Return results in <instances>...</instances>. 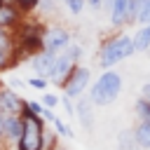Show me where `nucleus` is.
<instances>
[{"mask_svg": "<svg viewBox=\"0 0 150 150\" xmlns=\"http://www.w3.org/2000/svg\"><path fill=\"white\" fill-rule=\"evenodd\" d=\"M148 54H150V47H148Z\"/></svg>", "mask_w": 150, "mask_h": 150, "instance_id": "nucleus-31", "label": "nucleus"}, {"mask_svg": "<svg viewBox=\"0 0 150 150\" xmlns=\"http://www.w3.org/2000/svg\"><path fill=\"white\" fill-rule=\"evenodd\" d=\"M0 110L14 112V115H21L23 110V98L14 89H9V84H0Z\"/></svg>", "mask_w": 150, "mask_h": 150, "instance_id": "nucleus-7", "label": "nucleus"}, {"mask_svg": "<svg viewBox=\"0 0 150 150\" xmlns=\"http://www.w3.org/2000/svg\"><path fill=\"white\" fill-rule=\"evenodd\" d=\"M21 120H23V131L14 150H45V120L38 112H33L26 105V101H23Z\"/></svg>", "mask_w": 150, "mask_h": 150, "instance_id": "nucleus-1", "label": "nucleus"}, {"mask_svg": "<svg viewBox=\"0 0 150 150\" xmlns=\"http://www.w3.org/2000/svg\"><path fill=\"white\" fill-rule=\"evenodd\" d=\"M26 84H28V87H33V89H47L49 80H47V77H40V75H38V77H28V80H26Z\"/></svg>", "mask_w": 150, "mask_h": 150, "instance_id": "nucleus-20", "label": "nucleus"}, {"mask_svg": "<svg viewBox=\"0 0 150 150\" xmlns=\"http://www.w3.org/2000/svg\"><path fill=\"white\" fill-rule=\"evenodd\" d=\"M38 2H40V0H16V5H19V9H21L23 14H28V12H33V9H38Z\"/></svg>", "mask_w": 150, "mask_h": 150, "instance_id": "nucleus-21", "label": "nucleus"}, {"mask_svg": "<svg viewBox=\"0 0 150 150\" xmlns=\"http://www.w3.org/2000/svg\"><path fill=\"white\" fill-rule=\"evenodd\" d=\"M84 2H87L94 12H98V9H101V5H103V0H84Z\"/></svg>", "mask_w": 150, "mask_h": 150, "instance_id": "nucleus-27", "label": "nucleus"}, {"mask_svg": "<svg viewBox=\"0 0 150 150\" xmlns=\"http://www.w3.org/2000/svg\"><path fill=\"white\" fill-rule=\"evenodd\" d=\"M131 40H134V52H148V47H150V23L141 26L138 33Z\"/></svg>", "mask_w": 150, "mask_h": 150, "instance_id": "nucleus-13", "label": "nucleus"}, {"mask_svg": "<svg viewBox=\"0 0 150 150\" xmlns=\"http://www.w3.org/2000/svg\"><path fill=\"white\" fill-rule=\"evenodd\" d=\"M134 141H136V148L150 150V122H138L134 127Z\"/></svg>", "mask_w": 150, "mask_h": 150, "instance_id": "nucleus-12", "label": "nucleus"}, {"mask_svg": "<svg viewBox=\"0 0 150 150\" xmlns=\"http://www.w3.org/2000/svg\"><path fill=\"white\" fill-rule=\"evenodd\" d=\"M89 77H91V70L87 68V66H75L73 70H70V75L66 77V82H63V94L66 96H70V98H77V96H82L84 94V89L89 87Z\"/></svg>", "mask_w": 150, "mask_h": 150, "instance_id": "nucleus-5", "label": "nucleus"}, {"mask_svg": "<svg viewBox=\"0 0 150 150\" xmlns=\"http://www.w3.org/2000/svg\"><path fill=\"white\" fill-rule=\"evenodd\" d=\"M120 91H122V75L108 68V70H103L101 77L91 84V89H89V101H91L94 105H110V103L117 101Z\"/></svg>", "mask_w": 150, "mask_h": 150, "instance_id": "nucleus-3", "label": "nucleus"}, {"mask_svg": "<svg viewBox=\"0 0 150 150\" xmlns=\"http://www.w3.org/2000/svg\"><path fill=\"white\" fill-rule=\"evenodd\" d=\"M80 56H82V47L77 42H70L66 49H61L54 59V66H52V73H49V82L56 84V87H63L66 77L70 75V70L80 63Z\"/></svg>", "mask_w": 150, "mask_h": 150, "instance_id": "nucleus-4", "label": "nucleus"}, {"mask_svg": "<svg viewBox=\"0 0 150 150\" xmlns=\"http://www.w3.org/2000/svg\"><path fill=\"white\" fill-rule=\"evenodd\" d=\"M12 63H14V59H12V56H7V54H2V52H0V73H2V70H7V68H9V66H12Z\"/></svg>", "mask_w": 150, "mask_h": 150, "instance_id": "nucleus-24", "label": "nucleus"}, {"mask_svg": "<svg viewBox=\"0 0 150 150\" xmlns=\"http://www.w3.org/2000/svg\"><path fill=\"white\" fill-rule=\"evenodd\" d=\"M14 112H7V110H0V141H5L7 131H9V124L14 122Z\"/></svg>", "mask_w": 150, "mask_h": 150, "instance_id": "nucleus-16", "label": "nucleus"}, {"mask_svg": "<svg viewBox=\"0 0 150 150\" xmlns=\"http://www.w3.org/2000/svg\"><path fill=\"white\" fill-rule=\"evenodd\" d=\"M70 42H73L70 30L63 28V26H49V28H45V33H42V49H47V52H52V54H59V52L66 49Z\"/></svg>", "mask_w": 150, "mask_h": 150, "instance_id": "nucleus-6", "label": "nucleus"}, {"mask_svg": "<svg viewBox=\"0 0 150 150\" xmlns=\"http://www.w3.org/2000/svg\"><path fill=\"white\" fill-rule=\"evenodd\" d=\"M61 2H63V5H66V9H68L70 14H75V16H77V14L84 9V5H87L84 0H61Z\"/></svg>", "mask_w": 150, "mask_h": 150, "instance_id": "nucleus-19", "label": "nucleus"}, {"mask_svg": "<svg viewBox=\"0 0 150 150\" xmlns=\"http://www.w3.org/2000/svg\"><path fill=\"white\" fill-rule=\"evenodd\" d=\"M134 54V40L131 35L127 33H115L110 38H105L101 42V49H98V66L103 70L112 68L115 63H120L122 59H129Z\"/></svg>", "mask_w": 150, "mask_h": 150, "instance_id": "nucleus-2", "label": "nucleus"}, {"mask_svg": "<svg viewBox=\"0 0 150 150\" xmlns=\"http://www.w3.org/2000/svg\"><path fill=\"white\" fill-rule=\"evenodd\" d=\"M59 103L66 108V115H75V103L70 101V96H66V94H63V96L59 98Z\"/></svg>", "mask_w": 150, "mask_h": 150, "instance_id": "nucleus-22", "label": "nucleus"}, {"mask_svg": "<svg viewBox=\"0 0 150 150\" xmlns=\"http://www.w3.org/2000/svg\"><path fill=\"white\" fill-rule=\"evenodd\" d=\"M91 101H89V96H77V103H75V115L80 117V122H82V127L84 129H91L94 127V112H91Z\"/></svg>", "mask_w": 150, "mask_h": 150, "instance_id": "nucleus-10", "label": "nucleus"}, {"mask_svg": "<svg viewBox=\"0 0 150 150\" xmlns=\"http://www.w3.org/2000/svg\"><path fill=\"white\" fill-rule=\"evenodd\" d=\"M134 23H141V26H148L150 23V0H138Z\"/></svg>", "mask_w": 150, "mask_h": 150, "instance_id": "nucleus-15", "label": "nucleus"}, {"mask_svg": "<svg viewBox=\"0 0 150 150\" xmlns=\"http://www.w3.org/2000/svg\"><path fill=\"white\" fill-rule=\"evenodd\" d=\"M117 141H120V148H124V150H136V141H134V131H120V136H117Z\"/></svg>", "mask_w": 150, "mask_h": 150, "instance_id": "nucleus-17", "label": "nucleus"}, {"mask_svg": "<svg viewBox=\"0 0 150 150\" xmlns=\"http://www.w3.org/2000/svg\"><path fill=\"white\" fill-rule=\"evenodd\" d=\"M40 117H42V120H47V122H54V117H56V115H54V110H52V108H45Z\"/></svg>", "mask_w": 150, "mask_h": 150, "instance_id": "nucleus-26", "label": "nucleus"}, {"mask_svg": "<svg viewBox=\"0 0 150 150\" xmlns=\"http://www.w3.org/2000/svg\"><path fill=\"white\" fill-rule=\"evenodd\" d=\"M52 124H54V129H56V134H59V136H66V138H73V136H75V134H73V129H70L63 120L54 117V122H52Z\"/></svg>", "mask_w": 150, "mask_h": 150, "instance_id": "nucleus-18", "label": "nucleus"}, {"mask_svg": "<svg viewBox=\"0 0 150 150\" xmlns=\"http://www.w3.org/2000/svg\"><path fill=\"white\" fill-rule=\"evenodd\" d=\"M42 105H45V108H54V105H59V96H54V94H45V96H42Z\"/></svg>", "mask_w": 150, "mask_h": 150, "instance_id": "nucleus-23", "label": "nucleus"}, {"mask_svg": "<svg viewBox=\"0 0 150 150\" xmlns=\"http://www.w3.org/2000/svg\"><path fill=\"white\" fill-rule=\"evenodd\" d=\"M0 52L12 56V59H19V45H16V33L12 28H2L0 26Z\"/></svg>", "mask_w": 150, "mask_h": 150, "instance_id": "nucleus-11", "label": "nucleus"}, {"mask_svg": "<svg viewBox=\"0 0 150 150\" xmlns=\"http://www.w3.org/2000/svg\"><path fill=\"white\" fill-rule=\"evenodd\" d=\"M141 96H143L145 101H150V82H145V84L141 87Z\"/></svg>", "mask_w": 150, "mask_h": 150, "instance_id": "nucleus-28", "label": "nucleus"}, {"mask_svg": "<svg viewBox=\"0 0 150 150\" xmlns=\"http://www.w3.org/2000/svg\"><path fill=\"white\" fill-rule=\"evenodd\" d=\"M0 2H7V5H16V0H0Z\"/></svg>", "mask_w": 150, "mask_h": 150, "instance_id": "nucleus-30", "label": "nucleus"}, {"mask_svg": "<svg viewBox=\"0 0 150 150\" xmlns=\"http://www.w3.org/2000/svg\"><path fill=\"white\" fill-rule=\"evenodd\" d=\"M26 105H28L33 112H38V115H42V110H45V105H42V103H38V101H26Z\"/></svg>", "mask_w": 150, "mask_h": 150, "instance_id": "nucleus-25", "label": "nucleus"}, {"mask_svg": "<svg viewBox=\"0 0 150 150\" xmlns=\"http://www.w3.org/2000/svg\"><path fill=\"white\" fill-rule=\"evenodd\" d=\"M134 112H136L138 122H150V101H145L143 96H138L136 103H134Z\"/></svg>", "mask_w": 150, "mask_h": 150, "instance_id": "nucleus-14", "label": "nucleus"}, {"mask_svg": "<svg viewBox=\"0 0 150 150\" xmlns=\"http://www.w3.org/2000/svg\"><path fill=\"white\" fill-rule=\"evenodd\" d=\"M23 12L19 9V5H7V2H0V26L2 28H16L21 21H23Z\"/></svg>", "mask_w": 150, "mask_h": 150, "instance_id": "nucleus-9", "label": "nucleus"}, {"mask_svg": "<svg viewBox=\"0 0 150 150\" xmlns=\"http://www.w3.org/2000/svg\"><path fill=\"white\" fill-rule=\"evenodd\" d=\"M52 150H68V148H66V145H59V143H56V145H54Z\"/></svg>", "mask_w": 150, "mask_h": 150, "instance_id": "nucleus-29", "label": "nucleus"}, {"mask_svg": "<svg viewBox=\"0 0 150 150\" xmlns=\"http://www.w3.org/2000/svg\"><path fill=\"white\" fill-rule=\"evenodd\" d=\"M54 59H56V54H52V52H47V49H40V52H35V54H30V68H33L40 77H49L52 66H54Z\"/></svg>", "mask_w": 150, "mask_h": 150, "instance_id": "nucleus-8", "label": "nucleus"}]
</instances>
